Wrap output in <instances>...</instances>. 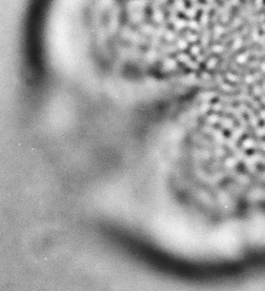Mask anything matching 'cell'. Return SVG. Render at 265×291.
<instances>
[{"instance_id":"6da1fadb","label":"cell","mask_w":265,"mask_h":291,"mask_svg":"<svg viewBox=\"0 0 265 291\" xmlns=\"http://www.w3.org/2000/svg\"><path fill=\"white\" fill-rule=\"evenodd\" d=\"M264 3V0H255V6L256 8H261Z\"/></svg>"}]
</instances>
